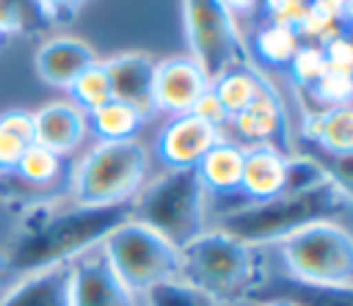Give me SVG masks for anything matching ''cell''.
<instances>
[{
    "label": "cell",
    "instance_id": "obj_17",
    "mask_svg": "<svg viewBox=\"0 0 353 306\" xmlns=\"http://www.w3.org/2000/svg\"><path fill=\"white\" fill-rule=\"evenodd\" d=\"M0 306H69V262L22 276L0 295Z\"/></svg>",
    "mask_w": 353,
    "mask_h": 306
},
{
    "label": "cell",
    "instance_id": "obj_16",
    "mask_svg": "<svg viewBox=\"0 0 353 306\" xmlns=\"http://www.w3.org/2000/svg\"><path fill=\"white\" fill-rule=\"evenodd\" d=\"M284 163L287 154H281L273 146L254 143L243 149V171H240V193L251 201H268L281 193L284 187Z\"/></svg>",
    "mask_w": 353,
    "mask_h": 306
},
{
    "label": "cell",
    "instance_id": "obj_5",
    "mask_svg": "<svg viewBox=\"0 0 353 306\" xmlns=\"http://www.w3.org/2000/svg\"><path fill=\"white\" fill-rule=\"evenodd\" d=\"M149 174V152L138 141H99L69 176L74 204L108 207L132 201Z\"/></svg>",
    "mask_w": 353,
    "mask_h": 306
},
{
    "label": "cell",
    "instance_id": "obj_29",
    "mask_svg": "<svg viewBox=\"0 0 353 306\" xmlns=\"http://www.w3.org/2000/svg\"><path fill=\"white\" fill-rule=\"evenodd\" d=\"M334 174L325 171L314 157H287L284 163V187L281 193H298V190H309L323 185L325 179H331Z\"/></svg>",
    "mask_w": 353,
    "mask_h": 306
},
{
    "label": "cell",
    "instance_id": "obj_6",
    "mask_svg": "<svg viewBox=\"0 0 353 306\" xmlns=\"http://www.w3.org/2000/svg\"><path fill=\"white\" fill-rule=\"evenodd\" d=\"M287 276L309 284L353 287V240L336 221L303 226L276 243Z\"/></svg>",
    "mask_w": 353,
    "mask_h": 306
},
{
    "label": "cell",
    "instance_id": "obj_33",
    "mask_svg": "<svg viewBox=\"0 0 353 306\" xmlns=\"http://www.w3.org/2000/svg\"><path fill=\"white\" fill-rule=\"evenodd\" d=\"M221 3H223L226 11L237 19V17H248V14H254V11L259 8L262 0H221Z\"/></svg>",
    "mask_w": 353,
    "mask_h": 306
},
{
    "label": "cell",
    "instance_id": "obj_11",
    "mask_svg": "<svg viewBox=\"0 0 353 306\" xmlns=\"http://www.w3.org/2000/svg\"><path fill=\"white\" fill-rule=\"evenodd\" d=\"M218 138L221 130H215L196 113H179L171 116L157 132V157L168 168H196V163Z\"/></svg>",
    "mask_w": 353,
    "mask_h": 306
},
{
    "label": "cell",
    "instance_id": "obj_27",
    "mask_svg": "<svg viewBox=\"0 0 353 306\" xmlns=\"http://www.w3.org/2000/svg\"><path fill=\"white\" fill-rule=\"evenodd\" d=\"M306 99L314 102L312 110H331V108H342L350 105V72H336L328 69L320 80H314L306 88H298Z\"/></svg>",
    "mask_w": 353,
    "mask_h": 306
},
{
    "label": "cell",
    "instance_id": "obj_37",
    "mask_svg": "<svg viewBox=\"0 0 353 306\" xmlns=\"http://www.w3.org/2000/svg\"><path fill=\"white\" fill-rule=\"evenodd\" d=\"M303 3H309V0H303Z\"/></svg>",
    "mask_w": 353,
    "mask_h": 306
},
{
    "label": "cell",
    "instance_id": "obj_2",
    "mask_svg": "<svg viewBox=\"0 0 353 306\" xmlns=\"http://www.w3.org/2000/svg\"><path fill=\"white\" fill-rule=\"evenodd\" d=\"M268 276L262 248L240 243L221 229L201 232L179 248V278L210 295L218 306L254 303Z\"/></svg>",
    "mask_w": 353,
    "mask_h": 306
},
{
    "label": "cell",
    "instance_id": "obj_13",
    "mask_svg": "<svg viewBox=\"0 0 353 306\" xmlns=\"http://www.w3.org/2000/svg\"><path fill=\"white\" fill-rule=\"evenodd\" d=\"M108 80H110V94L113 99L135 108L143 119L154 110V96H152V83H154V66L157 61L149 52H119L108 61H102Z\"/></svg>",
    "mask_w": 353,
    "mask_h": 306
},
{
    "label": "cell",
    "instance_id": "obj_24",
    "mask_svg": "<svg viewBox=\"0 0 353 306\" xmlns=\"http://www.w3.org/2000/svg\"><path fill=\"white\" fill-rule=\"evenodd\" d=\"M30 143H33V113L22 108L0 113V174H11Z\"/></svg>",
    "mask_w": 353,
    "mask_h": 306
},
{
    "label": "cell",
    "instance_id": "obj_1",
    "mask_svg": "<svg viewBox=\"0 0 353 306\" xmlns=\"http://www.w3.org/2000/svg\"><path fill=\"white\" fill-rule=\"evenodd\" d=\"M25 221L11 240L3 262L14 273H36L52 265H66L74 256L102 245V240L132 218V201L108 207H83L47 201L25 210Z\"/></svg>",
    "mask_w": 353,
    "mask_h": 306
},
{
    "label": "cell",
    "instance_id": "obj_3",
    "mask_svg": "<svg viewBox=\"0 0 353 306\" xmlns=\"http://www.w3.org/2000/svg\"><path fill=\"white\" fill-rule=\"evenodd\" d=\"M350 204V185H345L339 176H331L309 190L279 193L268 201H251L245 207H237L226 212L218 229L240 243L262 248L268 243L284 240L303 226L334 221L336 215H345Z\"/></svg>",
    "mask_w": 353,
    "mask_h": 306
},
{
    "label": "cell",
    "instance_id": "obj_7",
    "mask_svg": "<svg viewBox=\"0 0 353 306\" xmlns=\"http://www.w3.org/2000/svg\"><path fill=\"white\" fill-rule=\"evenodd\" d=\"M99 248L135 298L160 281L179 278V248L135 218L116 226Z\"/></svg>",
    "mask_w": 353,
    "mask_h": 306
},
{
    "label": "cell",
    "instance_id": "obj_35",
    "mask_svg": "<svg viewBox=\"0 0 353 306\" xmlns=\"http://www.w3.org/2000/svg\"><path fill=\"white\" fill-rule=\"evenodd\" d=\"M256 306H292V303L284 300V298H265V300H259Z\"/></svg>",
    "mask_w": 353,
    "mask_h": 306
},
{
    "label": "cell",
    "instance_id": "obj_18",
    "mask_svg": "<svg viewBox=\"0 0 353 306\" xmlns=\"http://www.w3.org/2000/svg\"><path fill=\"white\" fill-rule=\"evenodd\" d=\"M301 135L317 146H323L331 157L347 163L353 149V110L350 105L331 110H309L301 124Z\"/></svg>",
    "mask_w": 353,
    "mask_h": 306
},
{
    "label": "cell",
    "instance_id": "obj_4",
    "mask_svg": "<svg viewBox=\"0 0 353 306\" xmlns=\"http://www.w3.org/2000/svg\"><path fill=\"white\" fill-rule=\"evenodd\" d=\"M132 218L154 229L174 248L207 232V190L196 168H168L132 198Z\"/></svg>",
    "mask_w": 353,
    "mask_h": 306
},
{
    "label": "cell",
    "instance_id": "obj_21",
    "mask_svg": "<svg viewBox=\"0 0 353 306\" xmlns=\"http://www.w3.org/2000/svg\"><path fill=\"white\" fill-rule=\"evenodd\" d=\"M268 85H270V80L262 74V69L254 66L251 61H243V63L226 69L221 77H215L210 83V91L221 102L226 119H232L234 113L245 110Z\"/></svg>",
    "mask_w": 353,
    "mask_h": 306
},
{
    "label": "cell",
    "instance_id": "obj_26",
    "mask_svg": "<svg viewBox=\"0 0 353 306\" xmlns=\"http://www.w3.org/2000/svg\"><path fill=\"white\" fill-rule=\"evenodd\" d=\"M69 96H72V105H77L83 113H91L94 108L105 105L108 99H113L110 94V80H108V72L102 66V61H97L94 66H88L85 72H80L74 77V83L66 88Z\"/></svg>",
    "mask_w": 353,
    "mask_h": 306
},
{
    "label": "cell",
    "instance_id": "obj_9",
    "mask_svg": "<svg viewBox=\"0 0 353 306\" xmlns=\"http://www.w3.org/2000/svg\"><path fill=\"white\" fill-rule=\"evenodd\" d=\"M69 306H135L99 245L69 262Z\"/></svg>",
    "mask_w": 353,
    "mask_h": 306
},
{
    "label": "cell",
    "instance_id": "obj_36",
    "mask_svg": "<svg viewBox=\"0 0 353 306\" xmlns=\"http://www.w3.org/2000/svg\"><path fill=\"white\" fill-rule=\"evenodd\" d=\"M8 41H11V36H6V33L0 30V50H6V47H8Z\"/></svg>",
    "mask_w": 353,
    "mask_h": 306
},
{
    "label": "cell",
    "instance_id": "obj_25",
    "mask_svg": "<svg viewBox=\"0 0 353 306\" xmlns=\"http://www.w3.org/2000/svg\"><path fill=\"white\" fill-rule=\"evenodd\" d=\"M298 47H301V33L290 22L268 19V25L259 28L254 36V50H256L259 61L270 63V66H287L292 61V55L298 52Z\"/></svg>",
    "mask_w": 353,
    "mask_h": 306
},
{
    "label": "cell",
    "instance_id": "obj_31",
    "mask_svg": "<svg viewBox=\"0 0 353 306\" xmlns=\"http://www.w3.org/2000/svg\"><path fill=\"white\" fill-rule=\"evenodd\" d=\"M39 3L47 11L52 25H63V22H72L80 14V8L85 3H91V0H39Z\"/></svg>",
    "mask_w": 353,
    "mask_h": 306
},
{
    "label": "cell",
    "instance_id": "obj_34",
    "mask_svg": "<svg viewBox=\"0 0 353 306\" xmlns=\"http://www.w3.org/2000/svg\"><path fill=\"white\" fill-rule=\"evenodd\" d=\"M19 3H22L33 17H39V19H47V22H50V17H47V11L41 8V3H39V0H19ZM50 25H52V22H50Z\"/></svg>",
    "mask_w": 353,
    "mask_h": 306
},
{
    "label": "cell",
    "instance_id": "obj_10",
    "mask_svg": "<svg viewBox=\"0 0 353 306\" xmlns=\"http://www.w3.org/2000/svg\"><path fill=\"white\" fill-rule=\"evenodd\" d=\"M207 91H210V77L190 55H171L157 61L154 83H152V96L157 110H165L171 116L190 113L193 105Z\"/></svg>",
    "mask_w": 353,
    "mask_h": 306
},
{
    "label": "cell",
    "instance_id": "obj_32",
    "mask_svg": "<svg viewBox=\"0 0 353 306\" xmlns=\"http://www.w3.org/2000/svg\"><path fill=\"white\" fill-rule=\"evenodd\" d=\"M190 113H196L199 119H204L207 124H212L215 130H221L229 119H226V113H223V108H221V102L215 99V94L212 91H207L196 105H193V110Z\"/></svg>",
    "mask_w": 353,
    "mask_h": 306
},
{
    "label": "cell",
    "instance_id": "obj_19",
    "mask_svg": "<svg viewBox=\"0 0 353 306\" xmlns=\"http://www.w3.org/2000/svg\"><path fill=\"white\" fill-rule=\"evenodd\" d=\"M240 171H243V149L218 138L204 157L196 163V176L207 193L234 196L240 193Z\"/></svg>",
    "mask_w": 353,
    "mask_h": 306
},
{
    "label": "cell",
    "instance_id": "obj_28",
    "mask_svg": "<svg viewBox=\"0 0 353 306\" xmlns=\"http://www.w3.org/2000/svg\"><path fill=\"white\" fill-rule=\"evenodd\" d=\"M143 298H146V306H218L210 295H204L201 289L190 287L182 278L160 281L152 289H146Z\"/></svg>",
    "mask_w": 353,
    "mask_h": 306
},
{
    "label": "cell",
    "instance_id": "obj_15",
    "mask_svg": "<svg viewBox=\"0 0 353 306\" xmlns=\"http://www.w3.org/2000/svg\"><path fill=\"white\" fill-rule=\"evenodd\" d=\"M97 61V52L85 41L74 36H58L36 50V74L55 88H69L74 77Z\"/></svg>",
    "mask_w": 353,
    "mask_h": 306
},
{
    "label": "cell",
    "instance_id": "obj_20",
    "mask_svg": "<svg viewBox=\"0 0 353 306\" xmlns=\"http://www.w3.org/2000/svg\"><path fill=\"white\" fill-rule=\"evenodd\" d=\"M265 298H284L292 306H353V287L309 284V281H298L281 273V276H268V284L262 287L254 303Z\"/></svg>",
    "mask_w": 353,
    "mask_h": 306
},
{
    "label": "cell",
    "instance_id": "obj_8",
    "mask_svg": "<svg viewBox=\"0 0 353 306\" xmlns=\"http://www.w3.org/2000/svg\"><path fill=\"white\" fill-rule=\"evenodd\" d=\"M185 3V30L190 41V58L210 77H221L226 69L248 61L243 33L237 19L226 11L221 0H182Z\"/></svg>",
    "mask_w": 353,
    "mask_h": 306
},
{
    "label": "cell",
    "instance_id": "obj_30",
    "mask_svg": "<svg viewBox=\"0 0 353 306\" xmlns=\"http://www.w3.org/2000/svg\"><path fill=\"white\" fill-rule=\"evenodd\" d=\"M325 72H328V63H325V55H323L320 44H301L298 52L290 61V77H292V83L298 88L312 85Z\"/></svg>",
    "mask_w": 353,
    "mask_h": 306
},
{
    "label": "cell",
    "instance_id": "obj_14",
    "mask_svg": "<svg viewBox=\"0 0 353 306\" xmlns=\"http://www.w3.org/2000/svg\"><path fill=\"white\" fill-rule=\"evenodd\" d=\"M85 135H88L85 113L66 99L50 102L33 113V143L47 146L61 157L80 149Z\"/></svg>",
    "mask_w": 353,
    "mask_h": 306
},
{
    "label": "cell",
    "instance_id": "obj_22",
    "mask_svg": "<svg viewBox=\"0 0 353 306\" xmlns=\"http://www.w3.org/2000/svg\"><path fill=\"white\" fill-rule=\"evenodd\" d=\"M85 121H88V130L99 141H135V135L141 132L146 119L135 108H130L119 99H108L105 105L85 113Z\"/></svg>",
    "mask_w": 353,
    "mask_h": 306
},
{
    "label": "cell",
    "instance_id": "obj_12",
    "mask_svg": "<svg viewBox=\"0 0 353 306\" xmlns=\"http://www.w3.org/2000/svg\"><path fill=\"white\" fill-rule=\"evenodd\" d=\"M229 124L234 127L237 138H243L248 146L254 143H265L279 149L281 154H287L290 149V130H287V108L281 94L268 85L245 110L234 113L229 119Z\"/></svg>",
    "mask_w": 353,
    "mask_h": 306
},
{
    "label": "cell",
    "instance_id": "obj_23",
    "mask_svg": "<svg viewBox=\"0 0 353 306\" xmlns=\"http://www.w3.org/2000/svg\"><path fill=\"white\" fill-rule=\"evenodd\" d=\"M63 174V157L55 154L52 149L47 146H39V143H30L17 168L11 171V176L17 182H25L30 187H39V190H50V187H58V179Z\"/></svg>",
    "mask_w": 353,
    "mask_h": 306
}]
</instances>
